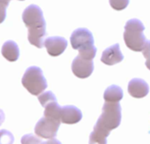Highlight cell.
Masks as SVG:
<instances>
[{
  "label": "cell",
  "instance_id": "5",
  "mask_svg": "<svg viewBox=\"0 0 150 144\" xmlns=\"http://www.w3.org/2000/svg\"><path fill=\"white\" fill-rule=\"evenodd\" d=\"M23 87L33 96H39L47 89V81L42 71L38 66L28 67L22 77Z\"/></svg>",
  "mask_w": 150,
  "mask_h": 144
},
{
  "label": "cell",
  "instance_id": "20",
  "mask_svg": "<svg viewBox=\"0 0 150 144\" xmlns=\"http://www.w3.org/2000/svg\"><path fill=\"white\" fill-rule=\"evenodd\" d=\"M142 54L146 58V66L148 70H150V41H146L142 50Z\"/></svg>",
  "mask_w": 150,
  "mask_h": 144
},
{
  "label": "cell",
  "instance_id": "23",
  "mask_svg": "<svg viewBox=\"0 0 150 144\" xmlns=\"http://www.w3.org/2000/svg\"><path fill=\"white\" fill-rule=\"evenodd\" d=\"M19 1H23V0H19Z\"/></svg>",
  "mask_w": 150,
  "mask_h": 144
},
{
  "label": "cell",
  "instance_id": "6",
  "mask_svg": "<svg viewBox=\"0 0 150 144\" xmlns=\"http://www.w3.org/2000/svg\"><path fill=\"white\" fill-rule=\"evenodd\" d=\"M60 126V121L50 118H42L35 126V133L36 136L43 139H54L57 133Z\"/></svg>",
  "mask_w": 150,
  "mask_h": 144
},
{
  "label": "cell",
  "instance_id": "15",
  "mask_svg": "<svg viewBox=\"0 0 150 144\" xmlns=\"http://www.w3.org/2000/svg\"><path fill=\"white\" fill-rule=\"evenodd\" d=\"M110 134L94 127L89 135V144H107V137Z\"/></svg>",
  "mask_w": 150,
  "mask_h": 144
},
{
  "label": "cell",
  "instance_id": "18",
  "mask_svg": "<svg viewBox=\"0 0 150 144\" xmlns=\"http://www.w3.org/2000/svg\"><path fill=\"white\" fill-rule=\"evenodd\" d=\"M130 0H110V6L116 11H122L127 7Z\"/></svg>",
  "mask_w": 150,
  "mask_h": 144
},
{
  "label": "cell",
  "instance_id": "22",
  "mask_svg": "<svg viewBox=\"0 0 150 144\" xmlns=\"http://www.w3.org/2000/svg\"><path fill=\"white\" fill-rule=\"evenodd\" d=\"M5 118H6V116H5V113H4V111L0 109V126H1L3 123H4V121H5Z\"/></svg>",
  "mask_w": 150,
  "mask_h": 144
},
{
  "label": "cell",
  "instance_id": "4",
  "mask_svg": "<svg viewBox=\"0 0 150 144\" xmlns=\"http://www.w3.org/2000/svg\"><path fill=\"white\" fill-rule=\"evenodd\" d=\"M121 106L119 102H105L103 106L102 114L94 127L110 133L111 130L116 129L121 123Z\"/></svg>",
  "mask_w": 150,
  "mask_h": 144
},
{
  "label": "cell",
  "instance_id": "8",
  "mask_svg": "<svg viewBox=\"0 0 150 144\" xmlns=\"http://www.w3.org/2000/svg\"><path fill=\"white\" fill-rule=\"evenodd\" d=\"M67 41L60 36H51L45 39L43 45L45 46L47 52L51 57H57L61 55L67 48Z\"/></svg>",
  "mask_w": 150,
  "mask_h": 144
},
{
  "label": "cell",
  "instance_id": "2",
  "mask_svg": "<svg viewBox=\"0 0 150 144\" xmlns=\"http://www.w3.org/2000/svg\"><path fill=\"white\" fill-rule=\"evenodd\" d=\"M72 49L79 50V55L82 58L93 60L96 55V47L94 45V36L92 33L84 28L74 30L70 37Z\"/></svg>",
  "mask_w": 150,
  "mask_h": 144
},
{
  "label": "cell",
  "instance_id": "19",
  "mask_svg": "<svg viewBox=\"0 0 150 144\" xmlns=\"http://www.w3.org/2000/svg\"><path fill=\"white\" fill-rule=\"evenodd\" d=\"M11 0H0V24L3 23L6 17V8Z\"/></svg>",
  "mask_w": 150,
  "mask_h": 144
},
{
  "label": "cell",
  "instance_id": "10",
  "mask_svg": "<svg viewBox=\"0 0 150 144\" xmlns=\"http://www.w3.org/2000/svg\"><path fill=\"white\" fill-rule=\"evenodd\" d=\"M128 93L134 98H143L149 92L148 84L142 79L135 78L128 83Z\"/></svg>",
  "mask_w": 150,
  "mask_h": 144
},
{
  "label": "cell",
  "instance_id": "16",
  "mask_svg": "<svg viewBox=\"0 0 150 144\" xmlns=\"http://www.w3.org/2000/svg\"><path fill=\"white\" fill-rule=\"evenodd\" d=\"M14 136L13 134L6 129L0 130V144H13Z\"/></svg>",
  "mask_w": 150,
  "mask_h": 144
},
{
  "label": "cell",
  "instance_id": "11",
  "mask_svg": "<svg viewBox=\"0 0 150 144\" xmlns=\"http://www.w3.org/2000/svg\"><path fill=\"white\" fill-rule=\"evenodd\" d=\"M124 59V56L120 50L119 44L116 43L107 48L102 55L101 61L107 65H114L120 63Z\"/></svg>",
  "mask_w": 150,
  "mask_h": 144
},
{
  "label": "cell",
  "instance_id": "14",
  "mask_svg": "<svg viewBox=\"0 0 150 144\" xmlns=\"http://www.w3.org/2000/svg\"><path fill=\"white\" fill-rule=\"evenodd\" d=\"M43 107H44V117L60 121V112L62 107L59 106L57 99L46 104Z\"/></svg>",
  "mask_w": 150,
  "mask_h": 144
},
{
  "label": "cell",
  "instance_id": "3",
  "mask_svg": "<svg viewBox=\"0 0 150 144\" xmlns=\"http://www.w3.org/2000/svg\"><path fill=\"white\" fill-rule=\"evenodd\" d=\"M145 27L138 19H132L125 23L124 40L128 49L132 51H142L146 39L143 34Z\"/></svg>",
  "mask_w": 150,
  "mask_h": 144
},
{
  "label": "cell",
  "instance_id": "17",
  "mask_svg": "<svg viewBox=\"0 0 150 144\" xmlns=\"http://www.w3.org/2000/svg\"><path fill=\"white\" fill-rule=\"evenodd\" d=\"M21 144H41L42 142L40 137L34 135L32 133L24 135L21 138Z\"/></svg>",
  "mask_w": 150,
  "mask_h": 144
},
{
  "label": "cell",
  "instance_id": "1",
  "mask_svg": "<svg viewBox=\"0 0 150 144\" xmlns=\"http://www.w3.org/2000/svg\"><path fill=\"white\" fill-rule=\"evenodd\" d=\"M22 21L28 28V39L30 44L41 49L46 36V22L42 9L36 5L28 6L22 13Z\"/></svg>",
  "mask_w": 150,
  "mask_h": 144
},
{
  "label": "cell",
  "instance_id": "7",
  "mask_svg": "<svg viewBox=\"0 0 150 144\" xmlns=\"http://www.w3.org/2000/svg\"><path fill=\"white\" fill-rule=\"evenodd\" d=\"M71 71L76 77L80 79H86L93 73L94 62L93 60H88L77 56L71 63Z\"/></svg>",
  "mask_w": 150,
  "mask_h": 144
},
{
  "label": "cell",
  "instance_id": "9",
  "mask_svg": "<svg viewBox=\"0 0 150 144\" xmlns=\"http://www.w3.org/2000/svg\"><path fill=\"white\" fill-rule=\"evenodd\" d=\"M82 118L81 111L74 105H66L61 108L60 121L64 124L73 125L80 122Z\"/></svg>",
  "mask_w": 150,
  "mask_h": 144
},
{
  "label": "cell",
  "instance_id": "12",
  "mask_svg": "<svg viewBox=\"0 0 150 144\" xmlns=\"http://www.w3.org/2000/svg\"><path fill=\"white\" fill-rule=\"evenodd\" d=\"M3 57L10 62H15L18 60L20 56V50L18 44L13 41H7L6 42L1 50Z\"/></svg>",
  "mask_w": 150,
  "mask_h": 144
},
{
  "label": "cell",
  "instance_id": "21",
  "mask_svg": "<svg viewBox=\"0 0 150 144\" xmlns=\"http://www.w3.org/2000/svg\"><path fill=\"white\" fill-rule=\"evenodd\" d=\"M41 144H62V143L56 139H50L47 141H42Z\"/></svg>",
  "mask_w": 150,
  "mask_h": 144
},
{
  "label": "cell",
  "instance_id": "13",
  "mask_svg": "<svg viewBox=\"0 0 150 144\" xmlns=\"http://www.w3.org/2000/svg\"><path fill=\"white\" fill-rule=\"evenodd\" d=\"M123 96H124L123 90L119 86L111 85L105 89L103 94V98L105 102L117 103L123 99Z\"/></svg>",
  "mask_w": 150,
  "mask_h": 144
}]
</instances>
